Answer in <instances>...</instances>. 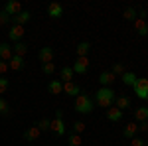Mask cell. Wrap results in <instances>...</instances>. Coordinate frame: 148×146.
Segmentation results:
<instances>
[{"label":"cell","mask_w":148,"mask_h":146,"mask_svg":"<svg viewBox=\"0 0 148 146\" xmlns=\"http://www.w3.org/2000/svg\"><path fill=\"white\" fill-rule=\"evenodd\" d=\"M114 99H116V93L113 91V87H101L95 93V103L101 109H111L114 105Z\"/></svg>","instance_id":"6da1fadb"},{"label":"cell","mask_w":148,"mask_h":146,"mask_svg":"<svg viewBox=\"0 0 148 146\" xmlns=\"http://www.w3.org/2000/svg\"><path fill=\"white\" fill-rule=\"evenodd\" d=\"M93 107H95V103L89 95H85V93H81L75 97V111L81 112V114H89L93 111Z\"/></svg>","instance_id":"7a4b0ae2"},{"label":"cell","mask_w":148,"mask_h":146,"mask_svg":"<svg viewBox=\"0 0 148 146\" xmlns=\"http://www.w3.org/2000/svg\"><path fill=\"white\" fill-rule=\"evenodd\" d=\"M49 130H53V134L59 136V138L67 132V126H65V121H63V111H56V119L51 121V128Z\"/></svg>","instance_id":"3957f363"},{"label":"cell","mask_w":148,"mask_h":146,"mask_svg":"<svg viewBox=\"0 0 148 146\" xmlns=\"http://www.w3.org/2000/svg\"><path fill=\"white\" fill-rule=\"evenodd\" d=\"M132 89H134V95H136L138 99L148 101V79L146 77H138L136 83L132 85Z\"/></svg>","instance_id":"277c9868"},{"label":"cell","mask_w":148,"mask_h":146,"mask_svg":"<svg viewBox=\"0 0 148 146\" xmlns=\"http://www.w3.org/2000/svg\"><path fill=\"white\" fill-rule=\"evenodd\" d=\"M73 67V73H79V75H85L89 71V57H77L75 63L71 65Z\"/></svg>","instance_id":"5b68a950"},{"label":"cell","mask_w":148,"mask_h":146,"mask_svg":"<svg viewBox=\"0 0 148 146\" xmlns=\"http://www.w3.org/2000/svg\"><path fill=\"white\" fill-rule=\"evenodd\" d=\"M2 10L6 12L10 18H14V16H18V14L22 12V4H20L18 0H8V2L4 4V8H2Z\"/></svg>","instance_id":"8992f818"},{"label":"cell","mask_w":148,"mask_h":146,"mask_svg":"<svg viewBox=\"0 0 148 146\" xmlns=\"http://www.w3.org/2000/svg\"><path fill=\"white\" fill-rule=\"evenodd\" d=\"M38 59L42 61V65H44V63H53V47H49V45L42 47V49L38 51Z\"/></svg>","instance_id":"52a82bcc"},{"label":"cell","mask_w":148,"mask_h":146,"mask_svg":"<svg viewBox=\"0 0 148 146\" xmlns=\"http://www.w3.org/2000/svg\"><path fill=\"white\" fill-rule=\"evenodd\" d=\"M24 26H16V24H12V28H10V32H8V40L10 42H22V38H24Z\"/></svg>","instance_id":"ba28073f"},{"label":"cell","mask_w":148,"mask_h":146,"mask_svg":"<svg viewBox=\"0 0 148 146\" xmlns=\"http://www.w3.org/2000/svg\"><path fill=\"white\" fill-rule=\"evenodd\" d=\"M47 16L53 18V20L61 18V16H63V6H61L59 2H49V4H47Z\"/></svg>","instance_id":"9c48e42d"},{"label":"cell","mask_w":148,"mask_h":146,"mask_svg":"<svg viewBox=\"0 0 148 146\" xmlns=\"http://www.w3.org/2000/svg\"><path fill=\"white\" fill-rule=\"evenodd\" d=\"M12 56H14V51H12V45L8 44V42H2L0 44V61H10Z\"/></svg>","instance_id":"30bf717a"},{"label":"cell","mask_w":148,"mask_h":146,"mask_svg":"<svg viewBox=\"0 0 148 146\" xmlns=\"http://www.w3.org/2000/svg\"><path fill=\"white\" fill-rule=\"evenodd\" d=\"M63 93L69 97H77V95H81V87L75 81H69V83H63Z\"/></svg>","instance_id":"8fae6325"},{"label":"cell","mask_w":148,"mask_h":146,"mask_svg":"<svg viewBox=\"0 0 148 146\" xmlns=\"http://www.w3.org/2000/svg\"><path fill=\"white\" fill-rule=\"evenodd\" d=\"M32 20V12H28V10H22L18 16H14L10 22L12 24H16V26H24V24H28Z\"/></svg>","instance_id":"7c38bea8"},{"label":"cell","mask_w":148,"mask_h":146,"mask_svg":"<svg viewBox=\"0 0 148 146\" xmlns=\"http://www.w3.org/2000/svg\"><path fill=\"white\" fill-rule=\"evenodd\" d=\"M47 91H49V95H61L63 93V83L59 79H51L47 83Z\"/></svg>","instance_id":"4fadbf2b"},{"label":"cell","mask_w":148,"mask_h":146,"mask_svg":"<svg viewBox=\"0 0 148 146\" xmlns=\"http://www.w3.org/2000/svg\"><path fill=\"white\" fill-rule=\"evenodd\" d=\"M40 134H42V130H40V128H38L36 124L24 130V138H26L28 142H34V140H38V138H40Z\"/></svg>","instance_id":"5bb4252c"},{"label":"cell","mask_w":148,"mask_h":146,"mask_svg":"<svg viewBox=\"0 0 148 146\" xmlns=\"http://www.w3.org/2000/svg\"><path fill=\"white\" fill-rule=\"evenodd\" d=\"M136 132H138V124L136 123H126V126L123 128V136H125V138H130V140L136 136Z\"/></svg>","instance_id":"9a60e30c"},{"label":"cell","mask_w":148,"mask_h":146,"mask_svg":"<svg viewBox=\"0 0 148 146\" xmlns=\"http://www.w3.org/2000/svg\"><path fill=\"white\" fill-rule=\"evenodd\" d=\"M107 119H109L111 123H119V121H123V111H119L113 105L111 109H107Z\"/></svg>","instance_id":"2e32d148"},{"label":"cell","mask_w":148,"mask_h":146,"mask_svg":"<svg viewBox=\"0 0 148 146\" xmlns=\"http://www.w3.org/2000/svg\"><path fill=\"white\" fill-rule=\"evenodd\" d=\"M24 57H20V56H12V59L8 61V67L12 69V71H20V69H24Z\"/></svg>","instance_id":"e0dca14e"},{"label":"cell","mask_w":148,"mask_h":146,"mask_svg":"<svg viewBox=\"0 0 148 146\" xmlns=\"http://www.w3.org/2000/svg\"><path fill=\"white\" fill-rule=\"evenodd\" d=\"M114 107H116L119 111H126V109H130V99H128V97H123V95H116Z\"/></svg>","instance_id":"ac0fdd59"},{"label":"cell","mask_w":148,"mask_h":146,"mask_svg":"<svg viewBox=\"0 0 148 146\" xmlns=\"http://www.w3.org/2000/svg\"><path fill=\"white\" fill-rule=\"evenodd\" d=\"M114 79H116V77H114V75L111 73V71H103L101 75H99V83H101L103 87H111Z\"/></svg>","instance_id":"d6986e66"},{"label":"cell","mask_w":148,"mask_h":146,"mask_svg":"<svg viewBox=\"0 0 148 146\" xmlns=\"http://www.w3.org/2000/svg\"><path fill=\"white\" fill-rule=\"evenodd\" d=\"M134 28H136V34L138 36H142V38H146V36H148V24L144 22V20L136 18V20H134Z\"/></svg>","instance_id":"ffe728a7"},{"label":"cell","mask_w":148,"mask_h":146,"mask_svg":"<svg viewBox=\"0 0 148 146\" xmlns=\"http://www.w3.org/2000/svg\"><path fill=\"white\" fill-rule=\"evenodd\" d=\"M89 49H91V44H89V42H79V44H77V47H75L77 57H87Z\"/></svg>","instance_id":"44dd1931"},{"label":"cell","mask_w":148,"mask_h":146,"mask_svg":"<svg viewBox=\"0 0 148 146\" xmlns=\"http://www.w3.org/2000/svg\"><path fill=\"white\" fill-rule=\"evenodd\" d=\"M59 75H61V79H63L61 83H69V81H73V75H75V73H73V67H69V65H63Z\"/></svg>","instance_id":"7402d4cb"},{"label":"cell","mask_w":148,"mask_h":146,"mask_svg":"<svg viewBox=\"0 0 148 146\" xmlns=\"http://www.w3.org/2000/svg\"><path fill=\"white\" fill-rule=\"evenodd\" d=\"M134 119L136 123H146L148 121V107H138L134 111Z\"/></svg>","instance_id":"603a6c76"},{"label":"cell","mask_w":148,"mask_h":146,"mask_svg":"<svg viewBox=\"0 0 148 146\" xmlns=\"http://www.w3.org/2000/svg\"><path fill=\"white\" fill-rule=\"evenodd\" d=\"M12 51H14V56L24 57L26 53H28V45L24 44V42H16V44L12 45Z\"/></svg>","instance_id":"cb8c5ba5"},{"label":"cell","mask_w":148,"mask_h":146,"mask_svg":"<svg viewBox=\"0 0 148 146\" xmlns=\"http://www.w3.org/2000/svg\"><path fill=\"white\" fill-rule=\"evenodd\" d=\"M121 79H123V83H125V85H130V87H132V85H134V83H136V73H132V71H125V73H123V75H121Z\"/></svg>","instance_id":"d4e9b609"},{"label":"cell","mask_w":148,"mask_h":146,"mask_svg":"<svg viewBox=\"0 0 148 146\" xmlns=\"http://www.w3.org/2000/svg\"><path fill=\"white\" fill-rule=\"evenodd\" d=\"M36 126L44 132V130H49L51 128V119H47V117H44V119H40L38 123H36Z\"/></svg>","instance_id":"484cf974"},{"label":"cell","mask_w":148,"mask_h":146,"mask_svg":"<svg viewBox=\"0 0 148 146\" xmlns=\"http://www.w3.org/2000/svg\"><path fill=\"white\" fill-rule=\"evenodd\" d=\"M123 16H125V20H136L138 10H136V8H132V6H128V8H125Z\"/></svg>","instance_id":"4316f807"},{"label":"cell","mask_w":148,"mask_h":146,"mask_svg":"<svg viewBox=\"0 0 148 146\" xmlns=\"http://www.w3.org/2000/svg\"><path fill=\"white\" fill-rule=\"evenodd\" d=\"M81 142H83V140H81V134H73V132H71V134L67 136V146H81Z\"/></svg>","instance_id":"83f0119b"},{"label":"cell","mask_w":148,"mask_h":146,"mask_svg":"<svg viewBox=\"0 0 148 146\" xmlns=\"http://www.w3.org/2000/svg\"><path fill=\"white\" fill-rule=\"evenodd\" d=\"M53 71H56V65L53 63H44L42 65V73L44 75H53Z\"/></svg>","instance_id":"f1b7e54d"},{"label":"cell","mask_w":148,"mask_h":146,"mask_svg":"<svg viewBox=\"0 0 148 146\" xmlns=\"http://www.w3.org/2000/svg\"><path fill=\"white\" fill-rule=\"evenodd\" d=\"M8 87H10V81L6 77H0V95H4L8 91Z\"/></svg>","instance_id":"f546056e"},{"label":"cell","mask_w":148,"mask_h":146,"mask_svg":"<svg viewBox=\"0 0 148 146\" xmlns=\"http://www.w3.org/2000/svg\"><path fill=\"white\" fill-rule=\"evenodd\" d=\"M10 112V105L6 103V99L0 97V114H8Z\"/></svg>","instance_id":"4dcf8cb0"},{"label":"cell","mask_w":148,"mask_h":146,"mask_svg":"<svg viewBox=\"0 0 148 146\" xmlns=\"http://www.w3.org/2000/svg\"><path fill=\"white\" fill-rule=\"evenodd\" d=\"M111 73H113L114 77H116V75H123V73H125V67H123V63H114L113 69H111Z\"/></svg>","instance_id":"1f68e13d"},{"label":"cell","mask_w":148,"mask_h":146,"mask_svg":"<svg viewBox=\"0 0 148 146\" xmlns=\"http://www.w3.org/2000/svg\"><path fill=\"white\" fill-rule=\"evenodd\" d=\"M85 130V123H81V121H77V123L73 124V134H81Z\"/></svg>","instance_id":"d6a6232c"},{"label":"cell","mask_w":148,"mask_h":146,"mask_svg":"<svg viewBox=\"0 0 148 146\" xmlns=\"http://www.w3.org/2000/svg\"><path fill=\"white\" fill-rule=\"evenodd\" d=\"M10 20H12V18L8 16V14H6V12L0 10V28H2V26H6V24L10 22Z\"/></svg>","instance_id":"836d02e7"},{"label":"cell","mask_w":148,"mask_h":146,"mask_svg":"<svg viewBox=\"0 0 148 146\" xmlns=\"http://www.w3.org/2000/svg\"><path fill=\"white\" fill-rule=\"evenodd\" d=\"M130 144H132V146H144V144H146V140H142V138H138V136H134Z\"/></svg>","instance_id":"e575fe53"},{"label":"cell","mask_w":148,"mask_h":146,"mask_svg":"<svg viewBox=\"0 0 148 146\" xmlns=\"http://www.w3.org/2000/svg\"><path fill=\"white\" fill-rule=\"evenodd\" d=\"M8 63H6V61H0V77H4V73H6V71H8Z\"/></svg>","instance_id":"d590c367"},{"label":"cell","mask_w":148,"mask_h":146,"mask_svg":"<svg viewBox=\"0 0 148 146\" xmlns=\"http://www.w3.org/2000/svg\"><path fill=\"white\" fill-rule=\"evenodd\" d=\"M138 130H142V132H148V121H146V123H138Z\"/></svg>","instance_id":"8d00e7d4"},{"label":"cell","mask_w":148,"mask_h":146,"mask_svg":"<svg viewBox=\"0 0 148 146\" xmlns=\"http://www.w3.org/2000/svg\"><path fill=\"white\" fill-rule=\"evenodd\" d=\"M144 146H148V142H146V144H144Z\"/></svg>","instance_id":"74e56055"},{"label":"cell","mask_w":148,"mask_h":146,"mask_svg":"<svg viewBox=\"0 0 148 146\" xmlns=\"http://www.w3.org/2000/svg\"><path fill=\"white\" fill-rule=\"evenodd\" d=\"M30 146H34V144H30Z\"/></svg>","instance_id":"f35d334b"}]
</instances>
